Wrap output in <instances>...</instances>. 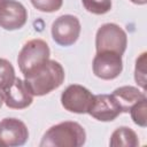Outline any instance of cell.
I'll use <instances>...</instances> for the list:
<instances>
[{
  "label": "cell",
  "mask_w": 147,
  "mask_h": 147,
  "mask_svg": "<svg viewBox=\"0 0 147 147\" xmlns=\"http://www.w3.org/2000/svg\"><path fill=\"white\" fill-rule=\"evenodd\" d=\"M64 77L63 67L55 60H47L31 72L24 75V82L33 96H42L60 87Z\"/></svg>",
  "instance_id": "cell-1"
},
{
  "label": "cell",
  "mask_w": 147,
  "mask_h": 147,
  "mask_svg": "<svg viewBox=\"0 0 147 147\" xmlns=\"http://www.w3.org/2000/svg\"><path fill=\"white\" fill-rule=\"evenodd\" d=\"M86 141L84 127L72 121L51 126L39 144L40 147H80Z\"/></svg>",
  "instance_id": "cell-2"
},
{
  "label": "cell",
  "mask_w": 147,
  "mask_h": 147,
  "mask_svg": "<svg viewBox=\"0 0 147 147\" xmlns=\"http://www.w3.org/2000/svg\"><path fill=\"white\" fill-rule=\"evenodd\" d=\"M127 46L126 32L115 23L102 24L95 34L96 52H114L123 55Z\"/></svg>",
  "instance_id": "cell-3"
},
{
  "label": "cell",
  "mask_w": 147,
  "mask_h": 147,
  "mask_svg": "<svg viewBox=\"0 0 147 147\" xmlns=\"http://www.w3.org/2000/svg\"><path fill=\"white\" fill-rule=\"evenodd\" d=\"M51 51L42 39H31L25 42L18 53L17 63L23 75L31 72L37 67L49 60Z\"/></svg>",
  "instance_id": "cell-4"
},
{
  "label": "cell",
  "mask_w": 147,
  "mask_h": 147,
  "mask_svg": "<svg viewBox=\"0 0 147 147\" xmlns=\"http://www.w3.org/2000/svg\"><path fill=\"white\" fill-rule=\"evenodd\" d=\"M80 22L79 20L70 14L57 17L52 24V37L54 41L60 46L74 45L80 34Z\"/></svg>",
  "instance_id": "cell-5"
},
{
  "label": "cell",
  "mask_w": 147,
  "mask_h": 147,
  "mask_svg": "<svg viewBox=\"0 0 147 147\" xmlns=\"http://www.w3.org/2000/svg\"><path fill=\"white\" fill-rule=\"evenodd\" d=\"M93 94L79 84L69 85L61 94L62 107L75 114H87L90 105L92 102Z\"/></svg>",
  "instance_id": "cell-6"
},
{
  "label": "cell",
  "mask_w": 147,
  "mask_h": 147,
  "mask_svg": "<svg viewBox=\"0 0 147 147\" xmlns=\"http://www.w3.org/2000/svg\"><path fill=\"white\" fill-rule=\"evenodd\" d=\"M93 74L103 80L117 78L123 70L122 55L114 52H96L92 62Z\"/></svg>",
  "instance_id": "cell-7"
},
{
  "label": "cell",
  "mask_w": 147,
  "mask_h": 147,
  "mask_svg": "<svg viewBox=\"0 0 147 147\" xmlns=\"http://www.w3.org/2000/svg\"><path fill=\"white\" fill-rule=\"evenodd\" d=\"M29 139L26 125L17 118H3L0 122V146L18 147L23 146Z\"/></svg>",
  "instance_id": "cell-8"
},
{
  "label": "cell",
  "mask_w": 147,
  "mask_h": 147,
  "mask_svg": "<svg viewBox=\"0 0 147 147\" xmlns=\"http://www.w3.org/2000/svg\"><path fill=\"white\" fill-rule=\"evenodd\" d=\"M28 20L26 8L16 0H2L0 3V28L14 31L24 26Z\"/></svg>",
  "instance_id": "cell-9"
},
{
  "label": "cell",
  "mask_w": 147,
  "mask_h": 147,
  "mask_svg": "<svg viewBox=\"0 0 147 147\" xmlns=\"http://www.w3.org/2000/svg\"><path fill=\"white\" fill-rule=\"evenodd\" d=\"M122 109L111 94L93 95L87 114L100 122H111L119 116Z\"/></svg>",
  "instance_id": "cell-10"
},
{
  "label": "cell",
  "mask_w": 147,
  "mask_h": 147,
  "mask_svg": "<svg viewBox=\"0 0 147 147\" xmlns=\"http://www.w3.org/2000/svg\"><path fill=\"white\" fill-rule=\"evenodd\" d=\"M2 93L3 102L8 108L11 109L28 108L33 101V95L25 85V82L20 78H15L13 84L5 88Z\"/></svg>",
  "instance_id": "cell-11"
},
{
  "label": "cell",
  "mask_w": 147,
  "mask_h": 147,
  "mask_svg": "<svg viewBox=\"0 0 147 147\" xmlns=\"http://www.w3.org/2000/svg\"><path fill=\"white\" fill-rule=\"evenodd\" d=\"M111 95L118 102V105L122 109V113H129L131 107L134 103H137L144 99H147L144 91H140L138 87L130 86V85L121 86V87L116 88L111 93Z\"/></svg>",
  "instance_id": "cell-12"
},
{
  "label": "cell",
  "mask_w": 147,
  "mask_h": 147,
  "mask_svg": "<svg viewBox=\"0 0 147 147\" xmlns=\"http://www.w3.org/2000/svg\"><path fill=\"white\" fill-rule=\"evenodd\" d=\"M109 145L111 147H136L139 145V139L132 129L119 126L111 133Z\"/></svg>",
  "instance_id": "cell-13"
},
{
  "label": "cell",
  "mask_w": 147,
  "mask_h": 147,
  "mask_svg": "<svg viewBox=\"0 0 147 147\" xmlns=\"http://www.w3.org/2000/svg\"><path fill=\"white\" fill-rule=\"evenodd\" d=\"M15 78V69L13 64L8 60L0 57V90L3 91L10 86Z\"/></svg>",
  "instance_id": "cell-14"
},
{
  "label": "cell",
  "mask_w": 147,
  "mask_h": 147,
  "mask_svg": "<svg viewBox=\"0 0 147 147\" xmlns=\"http://www.w3.org/2000/svg\"><path fill=\"white\" fill-rule=\"evenodd\" d=\"M146 62H147V53L144 52L139 55V57L136 61L134 67V80L136 83L142 88V91H146L147 87V70H146Z\"/></svg>",
  "instance_id": "cell-15"
},
{
  "label": "cell",
  "mask_w": 147,
  "mask_h": 147,
  "mask_svg": "<svg viewBox=\"0 0 147 147\" xmlns=\"http://www.w3.org/2000/svg\"><path fill=\"white\" fill-rule=\"evenodd\" d=\"M131 118L134 124L141 127L147 126V99L134 103L130 109Z\"/></svg>",
  "instance_id": "cell-16"
},
{
  "label": "cell",
  "mask_w": 147,
  "mask_h": 147,
  "mask_svg": "<svg viewBox=\"0 0 147 147\" xmlns=\"http://www.w3.org/2000/svg\"><path fill=\"white\" fill-rule=\"evenodd\" d=\"M84 8L92 14L103 15L111 9V0H82Z\"/></svg>",
  "instance_id": "cell-17"
},
{
  "label": "cell",
  "mask_w": 147,
  "mask_h": 147,
  "mask_svg": "<svg viewBox=\"0 0 147 147\" xmlns=\"http://www.w3.org/2000/svg\"><path fill=\"white\" fill-rule=\"evenodd\" d=\"M30 1L36 9L44 13L57 11L63 5V0H30Z\"/></svg>",
  "instance_id": "cell-18"
},
{
  "label": "cell",
  "mask_w": 147,
  "mask_h": 147,
  "mask_svg": "<svg viewBox=\"0 0 147 147\" xmlns=\"http://www.w3.org/2000/svg\"><path fill=\"white\" fill-rule=\"evenodd\" d=\"M130 1L136 5H146V2H147V0H130Z\"/></svg>",
  "instance_id": "cell-19"
},
{
  "label": "cell",
  "mask_w": 147,
  "mask_h": 147,
  "mask_svg": "<svg viewBox=\"0 0 147 147\" xmlns=\"http://www.w3.org/2000/svg\"><path fill=\"white\" fill-rule=\"evenodd\" d=\"M2 103H3V93H2V91L0 90V108H1Z\"/></svg>",
  "instance_id": "cell-20"
},
{
  "label": "cell",
  "mask_w": 147,
  "mask_h": 147,
  "mask_svg": "<svg viewBox=\"0 0 147 147\" xmlns=\"http://www.w3.org/2000/svg\"><path fill=\"white\" fill-rule=\"evenodd\" d=\"M1 2H2V0H0V3H1Z\"/></svg>",
  "instance_id": "cell-21"
}]
</instances>
